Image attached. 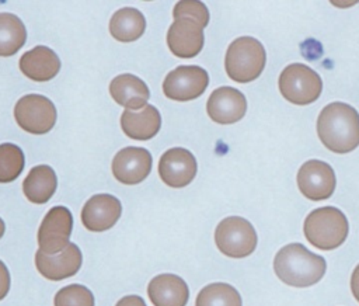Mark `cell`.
<instances>
[{
    "instance_id": "cell-1",
    "label": "cell",
    "mask_w": 359,
    "mask_h": 306,
    "mask_svg": "<svg viewBox=\"0 0 359 306\" xmlns=\"http://www.w3.org/2000/svg\"><path fill=\"white\" fill-rule=\"evenodd\" d=\"M317 133L334 153H348L359 146V114L345 102H331L317 118Z\"/></svg>"
},
{
    "instance_id": "cell-2",
    "label": "cell",
    "mask_w": 359,
    "mask_h": 306,
    "mask_svg": "<svg viewBox=\"0 0 359 306\" xmlns=\"http://www.w3.org/2000/svg\"><path fill=\"white\" fill-rule=\"evenodd\" d=\"M273 270L286 285L306 288L317 284L324 277L327 262L321 255L311 253L303 244L290 243L276 253Z\"/></svg>"
},
{
    "instance_id": "cell-3",
    "label": "cell",
    "mask_w": 359,
    "mask_h": 306,
    "mask_svg": "<svg viewBox=\"0 0 359 306\" xmlns=\"http://www.w3.org/2000/svg\"><path fill=\"white\" fill-rule=\"evenodd\" d=\"M304 236L320 250H334L348 237L346 216L334 206H323L310 212L304 219Z\"/></svg>"
},
{
    "instance_id": "cell-4",
    "label": "cell",
    "mask_w": 359,
    "mask_h": 306,
    "mask_svg": "<svg viewBox=\"0 0 359 306\" xmlns=\"http://www.w3.org/2000/svg\"><path fill=\"white\" fill-rule=\"evenodd\" d=\"M265 62L266 53L262 44L252 36H240L229 45L224 67L231 80L248 83L262 73Z\"/></svg>"
},
{
    "instance_id": "cell-5",
    "label": "cell",
    "mask_w": 359,
    "mask_h": 306,
    "mask_svg": "<svg viewBox=\"0 0 359 306\" xmlns=\"http://www.w3.org/2000/svg\"><path fill=\"white\" fill-rule=\"evenodd\" d=\"M278 84L283 98L296 105L314 102L323 90L321 77L303 63L286 66L279 76Z\"/></svg>"
},
{
    "instance_id": "cell-6",
    "label": "cell",
    "mask_w": 359,
    "mask_h": 306,
    "mask_svg": "<svg viewBox=\"0 0 359 306\" xmlns=\"http://www.w3.org/2000/svg\"><path fill=\"white\" fill-rule=\"evenodd\" d=\"M215 241L224 255L243 258L255 250L258 237L254 226L247 219L229 216L216 226Z\"/></svg>"
},
{
    "instance_id": "cell-7",
    "label": "cell",
    "mask_w": 359,
    "mask_h": 306,
    "mask_svg": "<svg viewBox=\"0 0 359 306\" xmlns=\"http://www.w3.org/2000/svg\"><path fill=\"white\" fill-rule=\"evenodd\" d=\"M14 118L17 125L25 132L42 135L53 128L56 122V108L48 97L28 94L17 101Z\"/></svg>"
},
{
    "instance_id": "cell-8",
    "label": "cell",
    "mask_w": 359,
    "mask_h": 306,
    "mask_svg": "<svg viewBox=\"0 0 359 306\" xmlns=\"http://www.w3.org/2000/svg\"><path fill=\"white\" fill-rule=\"evenodd\" d=\"M209 84V76L201 66H178L163 81V93L174 101H189L202 95Z\"/></svg>"
},
{
    "instance_id": "cell-9",
    "label": "cell",
    "mask_w": 359,
    "mask_h": 306,
    "mask_svg": "<svg viewBox=\"0 0 359 306\" xmlns=\"http://www.w3.org/2000/svg\"><path fill=\"white\" fill-rule=\"evenodd\" d=\"M73 229V216L66 206H53L48 211L38 230L39 250L45 254H57L67 247Z\"/></svg>"
},
{
    "instance_id": "cell-10",
    "label": "cell",
    "mask_w": 359,
    "mask_h": 306,
    "mask_svg": "<svg viewBox=\"0 0 359 306\" xmlns=\"http://www.w3.org/2000/svg\"><path fill=\"white\" fill-rule=\"evenodd\" d=\"M337 178L332 167L321 160H309L297 171L300 192L311 201H324L335 189Z\"/></svg>"
},
{
    "instance_id": "cell-11",
    "label": "cell",
    "mask_w": 359,
    "mask_h": 306,
    "mask_svg": "<svg viewBox=\"0 0 359 306\" xmlns=\"http://www.w3.org/2000/svg\"><path fill=\"white\" fill-rule=\"evenodd\" d=\"M153 159L147 149L129 146L121 149L112 160L114 177L128 185L142 182L151 171Z\"/></svg>"
},
{
    "instance_id": "cell-12",
    "label": "cell",
    "mask_w": 359,
    "mask_h": 306,
    "mask_svg": "<svg viewBox=\"0 0 359 306\" xmlns=\"http://www.w3.org/2000/svg\"><path fill=\"white\" fill-rule=\"evenodd\" d=\"M196 159L184 147H172L164 152L158 161V174L164 184L172 188L188 185L196 175Z\"/></svg>"
},
{
    "instance_id": "cell-13",
    "label": "cell",
    "mask_w": 359,
    "mask_h": 306,
    "mask_svg": "<svg viewBox=\"0 0 359 306\" xmlns=\"http://www.w3.org/2000/svg\"><path fill=\"white\" fill-rule=\"evenodd\" d=\"M208 115L213 122L229 125L240 121L247 111V100L237 88L224 86L216 88L206 102Z\"/></svg>"
},
{
    "instance_id": "cell-14",
    "label": "cell",
    "mask_w": 359,
    "mask_h": 306,
    "mask_svg": "<svg viewBox=\"0 0 359 306\" xmlns=\"http://www.w3.org/2000/svg\"><path fill=\"white\" fill-rule=\"evenodd\" d=\"M81 251L74 243H69L57 254H45L41 250L35 254V265L42 277L50 281H62L77 274L81 267Z\"/></svg>"
},
{
    "instance_id": "cell-15",
    "label": "cell",
    "mask_w": 359,
    "mask_h": 306,
    "mask_svg": "<svg viewBox=\"0 0 359 306\" xmlns=\"http://www.w3.org/2000/svg\"><path fill=\"white\" fill-rule=\"evenodd\" d=\"M122 212L121 201L111 194L93 195L81 209V222L90 232L111 229Z\"/></svg>"
},
{
    "instance_id": "cell-16",
    "label": "cell",
    "mask_w": 359,
    "mask_h": 306,
    "mask_svg": "<svg viewBox=\"0 0 359 306\" xmlns=\"http://www.w3.org/2000/svg\"><path fill=\"white\" fill-rule=\"evenodd\" d=\"M203 28L192 18L175 20L167 32L170 51L178 58H194L203 48Z\"/></svg>"
},
{
    "instance_id": "cell-17",
    "label": "cell",
    "mask_w": 359,
    "mask_h": 306,
    "mask_svg": "<svg viewBox=\"0 0 359 306\" xmlns=\"http://www.w3.org/2000/svg\"><path fill=\"white\" fill-rule=\"evenodd\" d=\"M147 295L154 306H185L189 289L181 277L160 274L149 282Z\"/></svg>"
},
{
    "instance_id": "cell-18",
    "label": "cell",
    "mask_w": 359,
    "mask_h": 306,
    "mask_svg": "<svg viewBox=\"0 0 359 306\" xmlns=\"http://www.w3.org/2000/svg\"><path fill=\"white\" fill-rule=\"evenodd\" d=\"M20 70L34 81H48L60 70L59 56L48 46L39 45L20 58Z\"/></svg>"
},
{
    "instance_id": "cell-19",
    "label": "cell",
    "mask_w": 359,
    "mask_h": 306,
    "mask_svg": "<svg viewBox=\"0 0 359 306\" xmlns=\"http://www.w3.org/2000/svg\"><path fill=\"white\" fill-rule=\"evenodd\" d=\"M161 126V117L154 105H146L140 111L125 109L121 115V128L126 136L135 140L151 139Z\"/></svg>"
},
{
    "instance_id": "cell-20",
    "label": "cell",
    "mask_w": 359,
    "mask_h": 306,
    "mask_svg": "<svg viewBox=\"0 0 359 306\" xmlns=\"http://www.w3.org/2000/svg\"><path fill=\"white\" fill-rule=\"evenodd\" d=\"M109 94L119 105L126 109H142L150 97L149 87L135 74H119L109 83Z\"/></svg>"
},
{
    "instance_id": "cell-21",
    "label": "cell",
    "mask_w": 359,
    "mask_h": 306,
    "mask_svg": "<svg viewBox=\"0 0 359 306\" xmlns=\"http://www.w3.org/2000/svg\"><path fill=\"white\" fill-rule=\"evenodd\" d=\"M56 185L57 178L53 168L46 164H39L29 170L22 182V191L32 204H45L55 194Z\"/></svg>"
},
{
    "instance_id": "cell-22",
    "label": "cell",
    "mask_w": 359,
    "mask_h": 306,
    "mask_svg": "<svg viewBox=\"0 0 359 306\" xmlns=\"http://www.w3.org/2000/svg\"><path fill=\"white\" fill-rule=\"evenodd\" d=\"M144 28V15L133 7H123L115 11L109 21V32L119 42H132L139 39L143 35Z\"/></svg>"
},
{
    "instance_id": "cell-23",
    "label": "cell",
    "mask_w": 359,
    "mask_h": 306,
    "mask_svg": "<svg viewBox=\"0 0 359 306\" xmlns=\"http://www.w3.org/2000/svg\"><path fill=\"white\" fill-rule=\"evenodd\" d=\"M27 41L24 22L11 13H0V56L17 53Z\"/></svg>"
},
{
    "instance_id": "cell-24",
    "label": "cell",
    "mask_w": 359,
    "mask_h": 306,
    "mask_svg": "<svg viewBox=\"0 0 359 306\" xmlns=\"http://www.w3.org/2000/svg\"><path fill=\"white\" fill-rule=\"evenodd\" d=\"M241 296L229 284L215 282L202 288L196 296L195 306H241Z\"/></svg>"
},
{
    "instance_id": "cell-25",
    "label": "cell",
    "mask_w": 359,
    "mask_h": 306,
    "mask_svg": "<svg viewBox=\"0 0 359 306\" xmlns=\"http://www.w3.org/2000/svg\"><path fill=\"white\" fill-rule=\"evenodd\" d=\"M24 168V153L14 143L0 145V182L14 181Z\"/></svg>"
},
{
    "instance_id": "cell-26",
    "label": "cell",
    "mask_w": 359,
    "mask_h": 306,
    "mask_svg": "<svg viewBox=\"0 0 359 306\" xmlns=\"http://www.w3.org/2000/svg\"><path fill=\"white\" fill-rule=\"evenodd\" d=\"M53 302L55 306H94V295L84 285L73 284L62 288Z\"/></svg>"
},
{
    "instance_id": "cell-27",
    "label": "cell",
    "mask_w": 359,
    "mask_h": 306,
    "mask_svg": "<svg viewBox=\"0 0 359 306\" xmlns=\"http://www.w3.org/2000/svg\"><path fill=\"white\" fill-rule=\"evenodd\" d=\"M172 15L175 20L178 18H192L202 28H205L209 22V11L202 1L198 0H181L175 4L172 10Z\"/></svg>"
},
{
    "instance_id": "cell-28",
    "label": "cell",
    "mask_w": 359,
    "mask_h": 306,
    "mask_svg": "<svg viewBox=\"0 0 359 306\" xmlns=\"http://www.w3.org/2000/svg\"><path fill=\"white\" fill-rule=\"evenodd\" d=\"M10 291V272L4 262L0 260V300L6 298Z\"/></svg>"
},
{
    "instance_id": "cell-29",
    "label": "cell",
    "mask_w": 359,
    "mask_h": 306,
    "mask_svg": "<svg viewBox=\"0 0 359 306\" xmlns=\"http://www.w3.org/2000/svg\"><path fill=\"white\" fill-rule=\"evenodd\" d=\"M115 306H147V305L144 303V300L140 296L128 295V296H123L122 299H119Z\"/></svg>"
},
{
    "instance_id": "cell-30",
    "label": "cell",
    "mask_w": 359,
    "mask_h": 306,
    "mask_svg": "<svg viewBox=\"0 0 359 306\" xmlns=\"http://www.w3.org/2000/svg\"><path fill=\"white\" fill-rule=\"evenodd\" d=\"M351 289H352V293H353L355 299L359 302V264L356 265V268H355L353 272H352V277H351Z\"/></svg>"
},
{
    "instance_id": "cell-31",
    "label": "cell",
    "mask_w": 359,
    "mask_h": 306,
    "mask_svg": "<svg viewBox=\"0 0 359 306\" xmlns=\"http://www.w3.org/2000/svg\"><path fill=\"white\" fill-rule=\"evenodd\" d=\"M4 230H6V225H4L3 219L0 218V239H1V237H3V234H4Z\"/></svg>"
}]
</instances>
